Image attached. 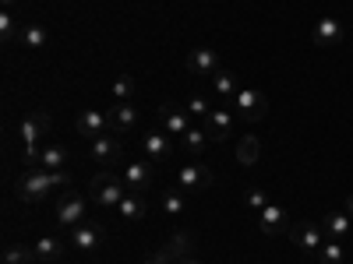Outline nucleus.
<instances>
[{
	"instance_id": "nucleus-7",
	"label": "nucleus",
	"mask_w": 353,
	"mask_h": 264,
	"mask_svg": "<svg viewBox=\"0 0 353 264\" xmlns=\"http://www.w3.org/2000/svg\"><path fill=\"white\" fill-rule=\"evenodd\" d=\"M237 120H241V116L233 113V106H216V109L201 120V127H205V134H209L212 141H226L233 131H237Z\"/></svg>"
},
{
	"instance_id": "nucleus-12",
	"label": "nucleus",
	"mask_w": 353,
	"mask_h": 264,
	"mask_svg": "<svg viewBox=\"0 0 353 264\" xmlns=\"http://www.w3.org/2000/svg\"><path fill=\"white\" fill-rule=\"evenodd\" d=\"M219 67H223V64H219V53L209 50V46H198V50L188 53V71H191L194 78H212Z\"/></svg>"
},
{
	"instance_id": "nucleus-23",
	"label": "nucleus",
	"mask_w": 353,
	"mask_h": 264,
	"mask_svg": "<svg viewBox=\"0 0 353 264\" xmlns=\"http://www.w3.org/2000/svg\"><path fill=\"white\" fill-rule=\"evenodd\" d=\"M181 144H184V148L191 152V159H201V155H205V148L212 144V138L205 134V127H191V131L181 138Z\"/></svg>"
},
{
	"instance_id": "nucleus-37",
	"label": "nucleus",
	"mask_w": 353,
	"mask_h": 264,
	"mask_svg": "<svg viewBox=\"0 0 353 264\" xmlns=\"http://www.w3.org/2000/svg\"><path fill=\"white\" fill-rule=\"evenodd\" d=\"M343 212H346V215H350V219H353V194H350V197H346V208H343Z\"/></svg>"
},
{
	"instance_id": "nucleus-38",
	"label": "nucleus",
	"mask_w": 353,
	"mask_h": 264,
	"mask_svg": "<svg viewBox=\"0 0 353 264\" xmlns=\"http://www.w3.org/2000/svg\"><path fill=\"white\" fill-rule=\"evenodd\" d=\"M176 264H201V261H194V257H188V261H176Z\"/></svg>"
},
{
	"instance_id": "nucleus-19",
	"label": "nucleus",
	"mask_w": 353,
	"mask_h": 264,
	"mask_svg": "<svg viewBox=\"0 0 353 264\" xmlns=\"http://www.w3.org/2000/svg\"><path fill=\"white\" fill-rule=\"evenodd\" d=\"M209 81H212V92H216V96H219V99H223L226 106L233 102V96L241 92V85H237V74H233V71H226V67H219V71H216V74H212Z\"/></svg>"
},
{
	"instance_id": "nucleus-4",
	"label": "nucleus",
	"mask_w": 353,
	"mask_h": 264,
	"mask_svg": "<svg viewBox=\"0 0 353 264\" xmlns=\"http://www.w3.org/2000/svg\"><path fill=\"white\" fill-rule=\"evenodd\" d=\"M233 113L241 116V120H248V124H258V120H265V113H269V99H265L258 88H241L237 96H233Z\"/></svg>"
},
{
	"instance_id": "nucleus-34",
	"label": "nucleus",
	"mask_w": 353,
	"mask_h": 264,
	"mask_svg": "<svg viewBox=\"0 0 353 264\" xmlns=\"http://www.w3.org/2000/svg\"><path fill=\"white\" fill-rule=\"evenodd\" d=\"M244 204H248L251 212H261L265 204H269V197H265V190H261V187H251V190L244 194Z\"/></svg>"
},
{
	"instance_id": "nucleus-21",
	"label": "nucleus",
	"mask_w": 353,
	"mask_h": 264,
	"mask_svg": "<svg viewBox=\"0 0 353 264\" xmlns=\"http://www.w3.org/2000/svg\"><path fill=\"white\" fill-rule=\"evenodd\" d=\"M145 212H149V204H145V197H141L138 190H131L121 204H117V215H121L124 222H141Z\"/></svg>"
},
{
	"instance_id": "nucleus-27",
	"label": "nucleus",
	"mask_w": 353,
	"mask_h": 264,
	"mask_svg": "<svg viewBox=\"0 0 353 264\" xmlns=\"http://www.w3.org/2000/svg\"><path fill=\"white\" fill-rule=\"evenodd\" d=\"M184 208H188V197H184V190H181V187L163 190V212H166L170 219H181V215H184Z\"/></svg>"
},
{
	"instance_id": "nucleus-26",
	"label": "nucleus",
	"mask_w": 353,
	"mask_h": 264,
	"mask_svg": "<svg viewBox=\"0 0 353 264\" xmlns=\"http://www.w3.org/2000/svg\"><path fill=\"white\" fill-rule=\"evenodd\" d=\"M314 257H318V264H346V243L343 240H325Z\"/></svg>"
},
{
	"instance_id": "nucleus-24",
	"label": "nucleus",
	"mask_w": 353,
	"mask_h": 264,
	"mask_svg": "<svg viewBox=\"0 0 353 264\" xmlns=\"http://www.w3.org/2000/svg\"><path fill=\"white\" fill-rule=\"evenodd\" d=\"M261 159V141L254 138V134H244L241 141H237V162L241 166H254Z\"/></svg>"
},
{
	"instance_id": "nucleus-13",
	"label": "nucleus",
	"mask_w": 353,
	"mask_h": 264,
	"mask_svg": "<svg viewBox=\"0 0 353 264\" xmlns=\"http://www.w3.org/2000/svg\"><path fill=\"white\" fill-rule=\"evenodd\" d=\"M159 120H163V131L166 134H176V138H184L191 131V113L181 109V106H173V102H163L159 106Z\"/></svg>"
},
{
	"instance_id": "nucleus-10",
	"label": "nucleus",
	"mask_w": 353,
	"mask_h": 264,
	"mask_svg": "<svg viewBox=\"0 0 353 264\" xmlns=\"http://www.w3.org/2000/svg\"><path fill=\"white\" fill-rule=\"evenodd\" d=\"M290 215H286V208L283 204H265V208L258 212V229L265 232V236H276V232H290Z\"/></svg>"
},
{
	"instance_id": "nucleus-30",
	"label": "nucleus",
	"mask_w": 353,
	"mask_h": 264,
	"mask_svg": "<svg viewBox=\"0 0 353 264\" xmlns=\"http://www.w3.org/2000/svg\"><path fill=\"white\" fill-rule=\"evenodd\" d=\"M191 243H194V236H191V232H184V229H181V232H176V236H173V240L166 243V250H170V254H173L176 261H188V257H191Z\"/></svg>"
},
{
	"instance_id": "nucleus-20",
	"label": "nucleus",
	"mask_w": 353,
	"mask_h": 264,
	"mask_svg": "<svg viewBox=\"0 0 353 264\" xmlns=\"http://www.w3.org/2000/svg\"><path fill=\"white\" fill-rule=\"evenodd\" d=\"M88 152H92V159H96V162H103V166L110 169L117 159H121V141L110 138V134H103V138H96V141H92V148H88Z\"/></svg>"
},
{
	"instance_id": "nucleus-33",
	"label": "nucleus",
	"mask_w": 353,
	"mask_h": 264,
	"mask_svg": "<svg viewBox=\"0 0 353 264\" xmlns=\"http://www.w3.org/2000/svg\"><path fill=\"white\" fill-rule=\"evenodd\" d=\"M131 96H134V78L131 74H121L113 81V99L117 102H131Z\"/></svg>"
},
{
	"instance_id": "nucleus-9",
	"label": "nucleus",
	"mask_w": 353,
	"mask_h": 264,
	"mask_svg": "<svg viewBox=\"0 0 353 264\" xmlns=\"http://www.w3.org/2000/svg\"><path fill=\"white\" fill-rule=\"evenodd\" d=\"M74 127H78V134H81V138L96 141V138H103V134L110 131V116H106L103 109H96V106H88V109H81V113H78Z\"/></svg>"
},
{
	"instance_id": "nucleus-28",
	"label": "nucleus",
	"mask_w": 353,
	"mask_h": 264,
	"mask_svg": "<svg viewBox=\"0 0 353 264\" xmlns=\"http://www.w3.org/2000/svg\"><path fill=\"white\" fill-rule=\"evenodd\" d=\"M4 264H39V257H36L32 247L11 243V247H4Z\"/></svg>"
},
{
	"instance_id": "nucleus-6",
	"label": "nucleus",
	"mask_w": 353,
	"mask_h": 264,
	"mask_svg": "<svg viewBox=\"0 0 353 264\" xmlns=\"http://www.w3.org/2000/svg\"><path fill=\"white\" fill-rule=\"evenodd\" d=\"M286 236L293 240V247H301V250H304V254H311V257L321 250V243L329 240V236H325V229H321L318 222H293Z\"/></svg>"
},
{
	"instance_id": "nucleus-25",
	"label": "nucleus",
	"mask_w": 353,
	"mask_h": 264,
	"mask_svg": "<svg viewBox=\"0 0 353 264\" xmlns=\"http://www.w3.org/2000/svg\"><path fill=\"white\" fill-rule=\"evenodd\" d=\"M32 250H36L39 261H61V257H64V243L57 240V236H39V240L32 243Z\"/></svg>"
},
{
	"instance_id": "nucleus-14",
	"label": "nucleus",
	"mask_w": 353,
	"mask_h": 264,
	"mask_svg": "<svg viewBox=\"0 0 353 264\" xmlns=\"http://www.w3.org/2000/svg\"><path fill=\"white\" fill-rule=\"evenodd\" d=\"M121 176H124V184L131 187V190H149L152 184H156V169H152V162L145 159V162H128L124 169H121Z\"/></svg>"
},
{
	"instance_id": "nucleus-5",
	"label": "nucleus",
	"mask_w": 353,
	"mask_h": 264,
	"mask_svg": "<svg viewBox=\"0 0 353 264\" xmlns=\"http://www.w3.org/2000/svg\"><path fill=\"white\" fill-rule=\"evenodd\" d=\"M216 184V173L205 166V162H188L181 166V173H176V187H181L184 194H201V190H209Z\"/></svg>"
},
{
	"instance_id": "nucleus-2",
	"label": "nucleus",
	"mask_w": 353,
	"mask_h": 264,
	"mask_svg": "<svg viewBox=\"0 0 353 264\" xmlns=\"http://www.w3.org/2000/svg\"><path fill=\"white\" fill-rule=\"evenodd\" d=\"M128 194H131V187L124 184V176H117L113 169H103L88 180V201L99 204V208H117Z\"/></svg>"
},
{
	"instance_id": "nucleus-16",
	"label": "nucleus",
	"mask_w": 353,
	"mask_h": 264,
	"mask_svg": "<svg viewBox=\"0 0 353 264\" xmlns=\"http://www.w3.org/2000/svg\"><path fill=\"white\" fill-rule=\"evenodd\" d=\"M141 148H145V159L149 162H163V159L173 155V141H170L166 131H149L141 138Z\"/></svg>"
},
{
	"instance_id": "nucleus-29",
	"label": "nucleus",
	"mask_w": 353,
	"mask_h": 264,
	"mask_svg": "<svg viewBox=\"0 0 353 264\" xmlns=\"http://www.w3.org/2000/svg\"><path fill=\"white\" fill-rule=\"evenodd\" d=\"M21 21H14V11H0V39L4 43H14V39H21Z\"/></svg>"
},
{
	"instance_id": "nucleus-22",
	"label": "nucleus",
	"mask_w": 353,
	"mask_h": 264,
	"mask_svg": "<svg viewBox=\"0 0 353 264\" xmlns=\"http://www.w3.org/2000/svg\"><path fill=\"white\" fill-rule=\"evenodd\" d=\"M68 159H71V155H68L64 144H46V148L39 152V159H36V166H43V169H50V173H53V169H64V166H68Z\"/></svg>"
},
{
	"instance_id": "nucleus-35",
	"label": "nucleus",
	"mask_w": 353,
	"mask_h": 264,
	"mask_svg": "<svg viewBox=\"0 0 353 264\" xmlns=\"http://www.w3.org/2000/svg\"><path fill=\"white\" fill-rule=\"evenodd\" d=\"M145 264H176V257H173L166 247H159L156 254H149V257H145Z\"/></svg>"
},
{
	"instance_id": "nucleus-11",
	"label": "nucleus",
	"mask_w": 353,
	"mask_h": 264,
	"mask_svg": "<svg viewBox=\"0 0 353 264\" xmlns=\"http://www.w3.org/2000/svg\"><path fill=\"white\" fill-rule=\"evenodd\" d=\"M311 39H314L321 50H332V46H339V43L346 39V28H343V21H339V18H318V21H314Z\"/></svg>"
},
{
	"instance_id": "nucleus-31",
	"label": "nucleus",
	"mask_w": 353,
	"mask_h": 264,
	"mask_svg": "<svg viewBox=\"0 0 353 264\" xmlns=\"http://www.w3.org/2000/svg\"><path fill=\"white\" fill-rule=\"evenodd\" d=\"M21 43L28 46V50H43L46 43H50V32L43 25H25V32H21Z\"/></svg>"
},
{
	"instance_id": "nucleus-8",
	"label": "nucleus",
	"mask_w": 353,
	"mask_h": 264,
	"mask_svg": "<svg viewBox=\"0 0 353 264\" xmlns=\"http://www.w3.org/2000/svg\"><path fill=\"white\" fill-rule=\"evenodd\" d=\"M85 208H88V194H78V190H68L61 197V204H57V222L61 226H78L85 219Z\"/></svg>"
},
{
	"instance_id": "nucleus-3",
	"label": "nucleus",
	"mask_w": 353,
	"mask_h": 264,
	"mask_svg": "<svg viewBox=\"0 0 353 264\" xmlns=\"http://www.w3.org/2000/svg\"><path fill=\"white\" fill-rule=\"evenodd\" d=\"M50 124H53V116L46 109H36V113H28L25 120H21V141H25V155L28 162H36L39 159V141L50 134Z\"/></svg>"
},
{
	"instance_id": "nucleus-17",
	"label": "nucleus",
	"mask_w": 353,
	"mask_h": 264,
	"mask_svg": "<svg viewBox=\"0 0 353 264\" xmlns=\"http://www.w3.org/2000/svg\"><path fill=\"white\" fill-rule=\"evenodd\" d=\"M106 116H110V131H113V134H124V131H131V127L138 124L134 102H113V106L106 109Z\"/></svg>"
},
{
	"instance_id": "nucleus-15",
	"label": "nucleus",
	"mask_w": 353,
	"mask_h": 264,
	"mask_svg": "<svg viewBox=\"0 0 353 264\" xmlns=\"http://www.w3.org/2000/svg\"><path fill=\"white\" fill-rule=\"evenodd\" d=\"M71 247H78L81 254H96L103 247V229L99 226H88V222L71 226Z\"/></svg>"
},
{
	"instance_id": "nucleus-18",
	"label": "nucleus",
	"mask_w": 353,
	"mask_h": 264,
	"mask_svg": "<svg viewBox=\"0 0 353 264\" xmlns=\"http://www.w3.org/2000/svg\"><path fill=\"white\" fill-rule=\"evenodd\" d=\"M321 229H325V236L329 240H350V232H353V219L346 212H329L325 219H321Z\"/></svg>"
},
{
	"instance_id": "nucleus-1",
	"label": "nucleus",
	"mask_w": 353,
	"mask_h": 264,
	"mask_svg": "<svg viewBox=\"0 0 353 264\" xmlns=\"http://www.w3.org/2000/svg\"><path fill=\"white\" fill-rule=\"evenodd\" d=\"M53 187H68V169H43V166H32V169H25L21 176H18V184H14V194H18V201H25V204H36V201H43Z\"/></svg>"
},
{
	"instance_id": "nucleus-32",
	"label": "nucleus",
	"mask_w": 353,
	"mask_h": 264,
	"mask_svg": "<svg viewBox=\"0 0 353 264\" xmlns=\"http://www.w3.org/2000/svg\"><path fill=\"white\" fill-rule=\"evenodd\" d=\"M184 109H188L191 116H198V120H205V116H209L216 106H212L209 99H205L201 92H191V99H188V106H184Z\"/></svg>"
},
{
	"instance_id": "nucleus-36",
	"label": "nucleus",
	"mask_w": 353,
	"mask_h": 264,
	"mask_svg": "<svg viewBox=\"0 0 353 264\" xmlns=\"http://www.w3.org/2000/svg\"><path fill=\"white\" fill-rule=\"evenodd\" d=\"M18 8V0H0V11H14Z\"/></svg>"
}]
</instances>
